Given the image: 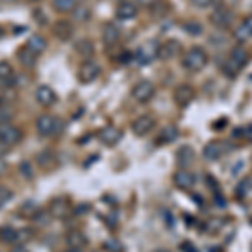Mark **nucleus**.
I'll return each mask as SVG.
<instances>
[{"label": "nucleus", "instance_id": "a211bd4d", "mask_svg": "<svg viewBox=\"0 0 252 252\" xmlns=\"http://www.w3.org/2000/svg\"><path fill=\"white\" fill-rule=\"evenodd\" d=\"M52 32L59 40H69L72 37V32H74V27L69 20H58V22L52 26Z\"/></svg>", "mask_w": 252, "mask_h": 252}, {"label": "nucleus", "instance_id": "f3484780", "mask_svg": "<svg viewBox=\"0 0 252 252\" xmlns=\"http://www.w3.org/2000/svg\"><path fill=\"white\" fill-rule=\"evenodd\" d=\"M234 37L237 39L239 42H246V40L252 39V15H247V17L235 27Z\"/></svg>", "mask_w": 252, "mask_h": 252}, {"label": "nucleus", "instance_id": "6e6552de", "mask_svg": "<svg viewBox=\"0 0 252 252\" xmlns=\"http://www.w3.org/2000/svg\"><path fill=\"white\" fill-rule=\"evenodd\" d=\"M22 140V131L15 125H2L0 126V143L5 146H14Z\"/></svg>", "mask_w": 252, "mask_h": 252}, {"label": "nucleus", "instance_id": "f8f14e48", "mask_svg": "<svg viewBox=\"0 0 252 252\" xmlns=\"http://www.w3.org/2000/svg\"><path fill=\"white\" fill-rule=\"evenodd\" d=\"M35 99H37V103L40 106L51 108V106H54L56 101H58V94H56V91L51 86L40 84V86L35 89Z\"/></svg>", "mask_w": 252, "mask_h": 252}, {"label": "nucleus", "instance_id": "a18cd8bd", "mask_svg": "<svg viewBox=\"0 0 252 252\" xmlns=\"http://www.w3.org/2000/svg\"><path fill=\"white\" fill-rule=\"evenodd\" d=\"M29 2H39V0H29Z\"/></svg>", "mask_w": 252, "mask_h": 252}, {"label": "nucleus", "instance_id": "7ed1b4c3", "mask_svg": "<svg viewBox=\"0 0 252 252\" xmlns=\"http://www.w3.org/2000/svg\"><path fill=\"white\" fill-rule=\"evenodd\" d=\"M35 128H37V131L42 136H52L61 131L63 123L52 115H40L37 118V121H35Z\"/></svg>", "mask_w": 252, "mask_h": 252}, {"label": "nucleus", "instance_id": "b1692460", "mask_svg": "<svg viewBox=\"0 0 252 252\" xmlns=\"http://www.w3.org/2000/svg\"><path fill=\"white\" fill-rule=\"evenodd\" d=\"M67 212H69V205L64 198H54V200L51 202L49 214H51L52 217L61 219V217H64V215H67Z\"/></svg>", "mask_w": 252, "mask_h": 252}, {"label": "nucleus", "instance_id": "ea45409f", "mask_svg": "<svg viewBox=\"0 0 252 252\" xmlns=\"http://www.w3.org/2000/svg\"><path fill=\"white\" fill-rule=\"evenodd\" d=\"M157 2H158V0H138V3H140V5H143V7H152V5H155Z\"/></svg>", "mask_w": 252, "mask_h": 252}, {"label": "nucleus", "instance_id": "a19ab883", "mask_svg": "<svg viewBox=\"0 0 252 252\" xmlns=\"http://www.w3.org/2000/svg\"><path fill=\"white\" fill-rule=\"evenodd\" d=\"M5 172H7V161L3 160V158H0V177Z\"/></svg>", "mask_w": 252, "mask_h": 252}, {"label": "nucleus", "instance_id": "473e14b6", "mask_svg": "<svg viewBox=\"0 0 252 252\" xmlns=\"http://www.w3.org/2000/svg\"><path fill=\"white\" fill-rule=\"evenodd\" d=\"M72 14H74V19L79 20V22H86V20L89 19V10L83 5L76 7V9L72 10Z\"/></svg>", "mask_w": 252, "mask_h": 252}, {"label": "nucleus", "instance_id": "dca6fc26", "mask_svg": "<svg viewBox=\"0 0 252 252\" xmlns=\"http://www.w3.org/2000/svg\"><path fill=\"white\" fill-rule=\"evenodd\" d=\"M173 182L178 189L190 190L195 187V175L190 173L189 170H178V172L173 175Z\"/></svg>", "mask_w": 252, "mask_h": 252}, {"label": "nucleus", "instance_id": "20e7f679", "mask_svg": "<svg viewBox=\"0 0 252 252\" xmlns=\"http://www.w3.org/2000/svg\"><path fill=\"white\" fill-rule=\"evenodd\" d=\"M131 96L138 103H148V101L155 96V84L148 79L138 81L131 89Z\"/></svg>", "mask_w": 252, "mask_h": 252}, {"label": "nucleus", "instance_id": "ddd939ff", "mask_svg": "<svg viewBox=\"0 0 252 252\" xmlns=\"http://www.w3.org/2000/svg\"><path fill=\"white\" fill-rule=\"evenodd\" d=\"M180 52H182V46L178 40H175V39L165 40V42L160 44V47H158V59L170 61V59L177 58Z\"/></svg>", "mask_w": 252, "mask_h": 252}, {"label": "nucleus", "instance_id": "f03ea898", "mask_svg": "<svg viewBox=\"0 0 252 252\" xmlns=\"http://www.w3.org/2000/svg\"><path fill=\"white\" fill-rule=\"evenodd\" d=\"M182 64H184L185 69L192 72H198L202 71L207 64H209V54L205 52L204 47L193 46L190 47L189 51L184 54V59H182Z\"/></svg>", "mask_w": 252, "mask_h": 252}, {"label": "nucleus", "instance_id": "0eeeda50", "mask_svg": "<svg viewBox=\"0 0 252 252\" xmlns=\"http://www.w3.org/2000/svg\"><path fill=\"white\" fill-rule=\"evenodd\" d=\"M210 20H212V24L215 27H219V29H227L232 24L234 14L227 5H217L214 9L212 15H210Z\"/></svg>", "mask_w": 252, "mask_h": 252}, {"label": "nucleus", "instance_id": "6ab92c4d", "mask_svg": "<svg viewBox=\"0 0 252 252\" xmlns=\"http://www.w3.org/2000/svg\"><path fill=\"white\" fill-rule=\"evenodd\" d=\"M178 135H180V129L177 128L175 125H166L163 126V128L160 129V133H158V143L160 145H166V143H172V141H175L178 138Z\"/></svg>", "mask_w": 252, "mask_h": 252}, {"label": "nucleus", "instance_id": "72a5a7b5", "mask_svg": "<svg viewBox=\"0 0 252 252\" xmlns=\"http://www.w3.org/2000/svg\"><path fill=\"white\" fill-rule=\"evenodd\" d=\"M251 190H252V182L249 180V178H244V180L237 187V195H241V197H246V195L249 193Z\"/></svg>", "mask_w": 252, "mask_h": 252}, {"label": "nucleus", "instance_id": "37998d69", "mask_svg": "<svg viewBox=\"0 0 252 252\" xmlns=\"http://www.w3.org/2000/svg\"><path fill=\"white\" fill-rule=\"evenodd\" d=\"M67 252H84L83 249H69Z\"/></svg>", "mask_w": 252, "mask_h": 252}, {"label": "nucleus", "instance_id": "393cba45", "mask_svg": "<svg viewBox=\"0 0 252 252\" xmlns=\"http://www.w3.org/2000/svg\"><path fill=\"white\" fill-rule=\"evenodd\" d=\"M0 241L5 244H14L19 241V230H15L10 225L0 227Z\"/></svg>", "mask_w": 252, "mask_h": 252}, {"label": "nucleus", "instance_id": "c756f323", "mask_svg": "<svg viewBox=\"0 0 252 252\" xmlns=\"http://www.w3.org/2000/svg\"><path fill=\"white\" fill-rule=\"evenodd\" d=\"M14 74V67L10 66V63L7 61H0V79H10Z\"/></svg>", "mask_w": 252, "mask_h": 252}, {"label": "nucleus", "instance_id": "7c9ffc66", "mask_svg": "<svg viewBox=\"0 0 252 252\" xmlns=\"http://www.w3.org/2000/svg\"><path fill=\"white\" fill-rule=\"evenodd\" d=\"M52 152H40L37 155V163L40 166H44V168H47V166H51L52 163Z\"/></svg>", "mask_w": 252, "mask_h": 252}, {"label": "nucleus", "instance_id": "2eb2a0df", "mask_svg": "<svg viewBox=\"0 0 252 252\" xmlns=\"http://www.w3.org/2000/svg\"><path fill=\"white\" fill-rule=\"evenodd\" d=\"M116 19L118 20H133L138 15V5L135 2H120L116 7Z\"/></svg>", "mask_w": 252, "mask_h": 252}, {"label": "nucleus", "instance_id": "4c0bfd02", "mask_svg": "<svg viewBox=\"0 0 252 252\" xmlns=\"http://www.w3.org/2000/svg\"><path fill=\"white\" fill-rule=\"evenodd\" d=\"M190 2L197 9H209V7H212L214 0H190Z\"/></svg>", "mask_w": 252, "mask_h": 252}, {"label": "nucleus", "instance_id": "79ce46f5", "mask_svg": "<svg viewBox=\"0 0 252 252\" xmlns=\"http://www.w3.org/2000/svg\"><path fill=\"white\" fill-rule=\"evenodd\" d=\"M10 252H27V249H26V244H20V246L12 247V251H10Z\"/></svg>", "mask_w": 252, "mask_h": 252}, {"label": "nucleus", "instance_id": "4468645a", "mask_svg": "<svg viewBox=\"0 0 252 252\" xmlns=\"http://www.w3.org/2000/svg\"><path fill=\"white\" fill-rule=\"evenodd\" d=\"M123 138V131L116 126H106L99 131V140L103 145L106 146H115L116 143H120V140Z\"/></svg>", "mask_w": 252, "mask_h": 252}, {"label": "nucleus", "instance_id": "c85d7f7f", "mask_svg": "<svg viewBox=\"0 0 252 252\" xmlns=\"http://www.w3.org/2000/svg\"><path fill=\"white\" fill-rule=\"evenodd\" d=\"M184 31L189 32L190 35H202V32H204V27H202L200 22H197V20H187L184 24Z\"/></svg>", "mask_w": 252, "mask_h": 252}, {"label": "nucleus", "instance_id": "2f4dec72", "mask_svg": "<svg viewBox=\"0 0 252 252\" xmlns=\"http://www.w3.org/2000/svg\"><path fill=\"white\" fill-rule=\"evenodd\" d=\"M12 118H14V113H12L10 108L0 106V126H2V125H9Z\"/></svg>", "mask_w": 252, "mask_h": 252}, {"label": "nucleus", "instance_id": "cd10ccee", "mask_svg": "<svg viewBox=\"0 0 252 252\" xmlns=\"http://www.w3.org/2000/svg\"><path fill=\"white\" fill-rule=\"evenodd\" d=\"M193 150L190 148V146H182L180 150H178V153H177V158H178V163L180 165H190L193 161Z\"/></svg>", "mask_w": 252, "mask_h": 252}, {"label": "nucleus", "instance_id": "f257e3e1", "mask_svg": "<svg viewBox=\"0 0 252 252\" xmlns=\"http://www.w3.org/2000/svg\"><path fill=\"white\" fill-rule=\"evenodd\" d=\"M249 63V52L244 46H235L232 51L227 56V61L223 64V74H227L229 78H235L239 72Z\"/></svg>", "mask_w": 252, "mask_h": 252}, {"label": "nucleus", "instance_id": "9b49d317", "mask_svg": "<svg viewBox=\"0 0 252 252\" xmlns=\"http://www.w3.org/2000/svg\"><path fill=\"white\" fill-rule=\"evenodd\" d=\"M173 99L178 106L185 108L195 99V89L190 84H178L173 91Z\"/></svg>", "mask_w": 252, "mask_h": 252}, {"label": "nucleus", "instance_id": "bb28decb", "mask_svg": "<svg viewBox=\"0 0 252 252\" xmlns=\"http://www.w3.org/2000/svg\"><path fill=\"white\" fill-rule=\"evenodd\" d=\"M76 51H78V54L83 56L84 59H89L93 56V52H94V46H93L91 40L83 39V40H79V42L76 44Z\"/></svg>", "mask_w": 252, "mask_h": 252}, {"label": "nucleus", "instance_id": "4be33fe9", "mask_svg": "<svg viewBox=\"0 0 252 252\" xmlns=\"http://www.w3.org/2000/svg\"><path fill=\"white\" fill-rule=\"evenodd\" d=\"M17 58H19V61H20V64H22V66H26V67H34L35 64H37V58H39V56L35 54L34 51H31V49L26 46V47L19 49Z\"/></svg>", "mask_w": 252, "mask_h": 252}, {"label": "nucleus", "instance_id": "39448f33", "mask_svg": "<svg viewBox=\"0 0 252 252\" xmlns=\"http://www.w3.org/2000/svg\"><path fill=\"white\" fill-rule=\"evenodd\" d=\"M158 47H160V44H158L157 40H148L143 46H140V49H138L135 54V59L138 61V64L143 66V64H150L155 59H158Z\"/></svg>", "mask_w": 252, "mask_h": 252}, {"label": "nucleus", "instance_id": "58836bf2", "mask_svg": "<svg viewBox=\"0 0 252 252\" xmlns=\"http://www.w3.org/2000/svg\"><path fill=\"white\" fill-rule=\"evenodd\" d=\"M29 239H32V230L31 229H22L19 230V241H22L24 244H26Z\"/></svg>", "mask_w": 252, "mask_h": 252}, {"label": "nucleus", "instance_id": "f704fd0d", "mask_svg": "<svg viewBox=\"0 0 252 252\" xmlns=\"http://www.w3.org/2000/svg\"><path fill=\"white\" fill-rule=\"evenodd\" d=\"M10 198H12V190L0 185V209H2V205H5Z\"/></svg>", "mask_w": 252, "mask_h": 252}, {"label": "nucleus", "instance_id": "49530a36", "mask_svg": "<svg viewBox=\"0 0 252 252\" xmlns=\"http://www.w3.org/2000/svg\"><path fill=\"white\" fill-rule=\"evenodd\" d=\"M160 252H166V251H160Z\"/></svg>", "mask_w": 252, "mask_h": 252}, {"label": "nucleus", "instance_id": "5701e85b", "mask_svg": "<svg viewBox=\"0 0 252 252\" xmlns=\"http://www.w3.org/2000/svg\"><path fill=\"white\" fill-rule=\"evenodd\" d=\"M26 46L39 56V54H42V52L47 49V40H46L44 35H40V34H32L31 37H29V40H27Z\"/></svg>", "mask_w": 252, "mask_h": 252}, {"label": "nucleus", "instance_id": "c03bdc74", "mask_svg": "<svg viewBox=\"0 0 252 252\" xmlns=\"http://www.w3.org/2000/svg\"><path fill=\"white\" fill-rule=\"evenodd\" d=\"M116 2H126V0H116Z\"/></svg>", "mask_w": 252, "mask_h": 252}, {"label": "nucleus", "instance_id": "1a4fd4ad", "mask_svg": "<svg viewBox=\"0 0 252 252\" xmlns=\"http://www.w3.org/2000/svg\"><path fill=\"white\" fill-rule=\"evenodd\" d=\"M227 152H229V145H227L225 141L215 140V141H210V143L205 145L202 155H204L205 160L215 161V160H219V158H222Z\"/></svg>", "mask_w": 252, "mask_h": 252}, {"label": "nucleus", "instance_id": "9d476101", "mask_svg": "<svg viewBox=\"0 0 252 252\" xmlns=\"http://www.w3.org/2000/svg\"><path fill=\"white\" fill-rule=\"evenodd\" d=\"M155 125H157V121L152 115H141L131 123V131L135 133L136 136H146L155 128Z\"/></svg>", "mask_w": 252, "mask_h": 252}, {"label": "nucleus", "instance_id": "412c9836", "mask_svg": "<svg viewBox=\"0 0 252 252\" xmlns=\"http://www.w3.org/2000/svg\"><path fill=\"white\" fill-rule=\"evenodd\" d=\"M121 37V31L116 24L109 22L103 27V40L108 44V46H113V44L118 42V39Z\"/></svg>", "mask_w": 252, "mask_h": 252}, {"label": "nucleus", "instance_id": "e433bc0d", "mask_svg": "<svg viewBox=\"0 0 252 252\" xmlns=\"http://www.w3.org/2000/svg\"><path fill=\"white\" fill-rule=\"evenodd\" d=\"M20 173H22L26 178H32V175H34V170H32V166H31L29 161H22V163H20Z\"/></svg>", "mask_w": 252, "mask_h": 252}, {"label": "nucleus", "instance_id": "c9c22d12", "mask_svg": "<svg viewBox=\"0 0 252 252\" xmlns=\"http://www.w3.org/2000/svg\"><path fill=\"white\" fill-rule=\"evenodd\" d=\"M34 222L37 223V225H46L47 220H49V212H44V210H37V212L34 214Z\"/></svg>", "mask_w": 252, "mask_h": 252}, {"label": "nucleus", "instance_id": "aec40b11", "mask_svg": "<svg viewBox=\"0 0 252 252\" xmlns=\"http://www.w3.org/2000/svg\"><path fill=\"white\" fill-rule=\"evenodd\" d=\"M66 242L71 249H83L88 244V237H86V234L81 232V230H71V232L66 235Z\"/></svg>", "mask_w": 252, "mask_h": 252}, {"label": "nucleus", "instance_id": "423d86ee", "mask_svg": "<svg viewBox=\"0 0 252 252\" xmlns=\"http://www.w3.org/2000/svg\"><path fill=\"white\" fill-rule=\"evenodd\" d=\"M99 74H101V66L93 59H86L78 69V79L83 84L93 83Z\"/></svg>", "mask_w": 252, "mask_h": 252}, {"label": "nucleus", "instance_id": "a878e982", "mask_svg": "<svg viewBox=\"0 0 252 252\" xmlns=\"http://www.w3.org/2000/svg\"><path fill=\"white\" fill-rule=\"evenodd\" d=\"M52 5L59 14H69L78 7V3L76 0H52Z\"/></svg>", "mask_w": 252, "mask_h": 252}]
</instances>
